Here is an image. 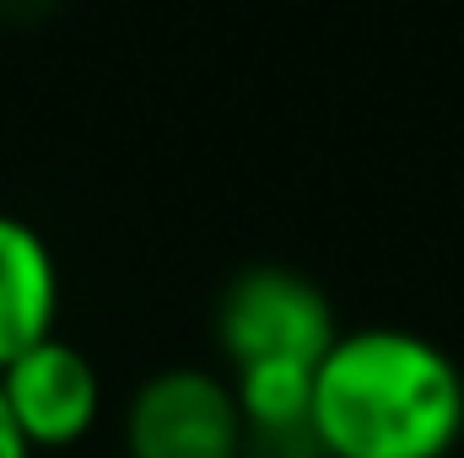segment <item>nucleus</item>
<instances>
[{
	"label": "nucleus",
	"mask_w": 464,
	"mask_h": 458,
	"mask_svg": "<svg viewBox=\"0 0 464 458\" xmlns=\"http://www.w3.org/2000/svg\"><path fill=\"white\" fill-rule=\"evenodd\" d=\"M314 421L335 458H443L464 426V383L421 335L351 329L319 361Z\"/></svg>",
	"instance_id": "f257e3e1"
},
{
	"label": "nucleus",
	"mask_w": 464,
	"mask_h": 458,
	"mask_svg": "<svg viewBox=\"0 0 464 458\" xmlns=\"http://www.w3.org/2000/svg\"><path fill=\"white\" fill-rule=\"evenodd\" d=\"M222 372L237 388L243 421H286L314 410V377L341 340L319 281L292 264H243L211 308Z\"/></svg>",
	"instance_id": "f03ea898"
},
{
	"label": "nucleus",
	"mask_w": 464,
	"mask_h": 458,
	"mask_svg": "<svg viewBox=\"0 0 464 458\" xmlns=\"http://www.w3.org/2000/svg\"><path fill=\"white\" fill-rule=\"evenodd\" d=\"M119 437L124 458H243L237 388L222 367H157L130 388Z\"/></svg>",
	"instance_id": "7ed1b4c3"
},
{
	"label": "nucleus",
	"mask_w": 464,
	"mask_h": 458,
	"mask_svg": "<svg viewBox=\"0 0 464 458\" xmlns=\"http://www.w3.org/2000/svg\"><path fill=\"white\" fill-rule=\"evenodd\" d=\"M5 410L33 453H65L103 421V372L65 335H49L0 367Z\"/></svg>",
	"instance_id": "20e7f679"
},
{
	"label": "nucleus",
	"mask_w": 464,
	"mask_h": 458,
	"mask_svg": "<svg viewBox=\"0 0 464 458\" xmlns=\"http://www.w3.org/2000/svg\"><path fill=\"white\" fill-rule=\"evenodd\" d=\"M60 335V264L49 237L0 211V367Z\"/></svg>",
	"instance_id": "39448f33"
},
{
	"label": "nucleus",
	"mask_w": 464,
	"mask_h": 458,
	"mask_svg": "<svg viewBox=\"0 0 464 458\" xmlns=\"http://www.w3.org/2000/svg\"><path fill=\"white\" fill-rule=\"evenodd\" d=\"M243 458H335L314 410L286 421H243Z\"/></svg>",
	"instance_id": "423d86ee"
},
{
	"label": "nucleus",
	"mask_w": 464,
	"mask_h": 458,
	"mask_svg": "<svg viewBox=\"0 0 464 458\" xmlns=\"http://www.w3.org/2000/svg\"><path fill=\"white\" fill-rule=\"evenodd\" d=\"M60 11V0H0V22L5 27H38Z\"/></svg>",
	"instance_id": "0eeeda50"
},
{
	"label": "nucleus",
	"mask_w": 464,
	"mask_h": 458,
	"mask_svg": "<svg viewBox=\"0 0 464 458\" xmlns=\"http://www.w3.org/2000/svg\"><path fill=\"white\" fill-rule=\"evenodd\" d=\"M0 458H33V448L22 443V432H16V421L5 410V394H0Z\"/></svg>",
	"instance_id": "6e6552de"
}]
</instances>
